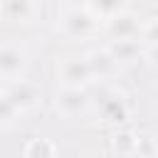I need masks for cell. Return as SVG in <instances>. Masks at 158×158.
<instances>
[{"label": "cell", "mask_w": 158, "mask_h": 158, "mask_svg": "<svg viewBox=\"0 0 158 158\" xmlns=\"http://www.w3.org/2000/svg\"><path fill=\"white\" fill-rule=\"evenodd\" d=\"M57 30L69 40H91L101 30V20L86 7H67L57 17Z\"/></svg>", "instance_id": "6da1fadb"}, {"label": "cell", "mask_w": 158, "mask_h": 158, "mask_svg": "<svg viewBox=\"0 0 158 158\" xmlns=\"http://www.w3.org/2000/svg\"><path fill=\"white\" fill-rule=\"evenodd\" d=\"M57 77H59L62 86H79V89H84L94 79L86 57H67V59H62V64L57 69Z\"/></svg>", "instance_id": "7a4b0ae2"}, {"label": "cell", "mask_w": 158, "mask_h": 158, "mask_svg": "<svg viewBox=\"0 0 158 158\" xmlns=\"http://www.w3.org/2000/svg\"><path fill=\"white\" fill-rule=\"evenodd\" d=\"M25 67H27V52H25V47H20L15 42L0 44V79L15 81V79L22 77Z\"/></svg>", "instance_id": "3957f363"}, {"label": "cell", "mask_w": 158, "mask_h": 158, "mask_svg": "<svg viewBox=\"0 0 158 158\" xmlns=\"http://www.w3.org/2000/svg\"><path fill=\"white\" fill-rule=\"evenodd\" d=\"M106 32L111 35V40H141V22L133 12L123 10L106 20Z\"/></svg>", "instance_id": "277c9868"}, {"label": "cell", "mask_w": 158, "mask_h": 158, "mask_svg": "<svg viewBox=\"0 0 158 158\" xmlns=\"http://www.w3.org/2000/svg\"><path fill=\"white\" fill-rule=\"evenodd\" d=\"M57 109L64 116H79L89 109V96L79 86H62L57 94Z\"/></svg>", "instance_id": "5b68a950"}, {"label": "cell", "mask_w": 158, "mask_h": 158, "mask_svg": "<svg viewBox=\"0 0 158 158\" xmlns=\"http://www.w3.org/2000/svg\"><path fill=\"white\" fill-rule=\"evenodd\" d=\"M5 96L12 101V106H15L17 111H25V109L35 106V101H37V89H35V84H30V81H25V79H15V81H10V86L5 89Z\"/></svg>", "instance_id": "8992f818"}, {"label": "cell", "mask_w": 158, "mask_h": 158, "mask_svg": "<svg viewBox=\"0 0 158 158\" xmlns=\"http://www.w3.org/2000/svg\"><path fill=\"white\" fill-rule=\"evenodd\" d=\"M89 59V67H91V74L94 79H101V77H111L116 69H118V62L114 59V54L104 47V49H94L86 54Z\"/></svg>", "instance_id": "52a82bcc"}, {"label": "cell", "mask_w": 158, "mask_h": 158, "mask_svg": "<svg viewBox=\"0 0 158 158\" xmlns=\"http://www.w3.org/2000/svg\"><path fill=\"white\" fill-rule=\"evenodd\" d=\"M111 54H114V59L118 62V64H131V62H136L138 57H141V40H111V44L106 47Z\"/></svg>", "instance_id": "ba28073f"}, {"label": "cell", "mask_w": 158, "mask_h": 158, "mask_svg": "<svg viewBox=\"0 0 158 158\" xmlns=\"http://www.w3.org/2000/svg\"><path fill=\"white\" fill-rule=\"evenodd\" d=\"M0 15L15 22H30L35 15V0H2L0 2Z\"/></svg>", "instance_id": "9c48e42d"}, {"label": "cell", "mask_w": 158, "mask_h": 158, "mask_svg": "<svg viewBox=\"0 0 158 158\" xmlns=\"http://www.w3.org/2000/svg\"><path fill=\"white\" fill-rule=\"evenodd\" d=\"M84 7H86L91 15H96L101 22H106V20H111L114 15L128 10V0H86Z\"/></svg>", "instance_id": "30bf717a"}, {"label": "cell", "mask_w": 158, "mask_h": 158, "mask_svg": "<svg viewBox=\"0 0 158 158\" xmlns=\"http://www.w3.org/2000/svg\"><path fill=\"white\" fill-rule=\"evenodd\" d=\"M126 116H128V109H126L123 99H118V96H109V99L101 104V118H104V121H114V123H118V121H126Z\"/></svg>", "instance_id": "8fae6325"}, {"label": "cell", "mask_w": 158, "mask_h": 158, "mask_svg": "<svg viewBox=\"0 0 158 158\" xmlns=\"http://www.w3.org/2000/svg\"><path fill=\"white\" fill-rule=\"evenodd\" d=\"M25 158H54V143L47 138H35L27 143Z\"/></svg>", "instance_id": "7c38bea8"}, {"label": "cell", "mask_w": 158, "mask_h": 158, "mask_svg": "<svg viewBox=\"0 0 158 158\" xmlns=\"http://www.w3.org/2000/svg\"><path fill=\"white\" fill-rule=\"evenodd\" d=\"M141 42L158 47V22H148V25L141 27Z\"/></svg>", "instance_id": "4fadbf2b"}, {"label": "cell", "mask_w": 158, "mask_h": 158, "mask_svg": "<svg viewBox=\"0 0 158 158\" xmlns=\"http://www.w3.org/2000/svg\"><path fill=\"white\" fill-rule=\"evenodd\" d=\"M15 114H17V109L12 106V101H10V99L5 96V91H2V94H0V121H2V123H10Z\"/></svg>", "instance_id": "5bb4252c"}, {"label": "cell", "mask_w": 158, "mask_h": 158, "mask_svg": "<svg viewBox=\"0 0 158 158\" xmlns=\"http://www.w3.org/2000/svg\"><path fill=\"white\" fill-rule=\"evenodd\" d=\"M0 2H2V0H0Z\"/></svg>", "instance_id": "9a60e30c"}]
</instances>
